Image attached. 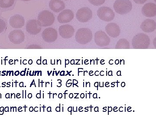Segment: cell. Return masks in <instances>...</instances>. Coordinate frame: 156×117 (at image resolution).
Masks as SVG:
<instances>
[{
  "label": "cell",
  "mask_w": 156,
  "mask_h": 117,
  "mask_svg": "<svg viewBox=\"0 0 156 117\" xmlns=\"http://www.w3.org/2000/svg\"><path fill=\"white\" fill-rule=\"evenodd\" d=\"M150 38L147 35L139 33L134 36L132 39V44L135 49H147L150 45Z\"/></svg>",
  "instance_id": "1"
},
{
  "label": "cell",
  "mask_w": 156,
  "mask_h": 117,
  "mask_svg": "<svg viewBox=\"0 0 156 117\" xmlns=\"http://www.w3.org/2000/svg\"><path fill=\"white\" fill-rule=\"evenodd\" d=\"M113 7L117 13L124 15L131 11L132 5L129 0H116L114 4Z\"/></svg>",
  "instance_id": "2"
},
{
  "label": "cell",
  "mask_w": 156,
  "mask_h": 117,
  "mask_svg": "<svg viewBox=\"0 0 156 117\" xmlns=\"http://www.w3.org/2000/svg\"><path fill=\"white\" fill-rule=\"evenodd\" d=\"M92 32L89 28L80 29L76 33V41L81 44H88L92 41Z\"/></svg>",
  "instance_id": "3"
},
{
  "label": "cell",
  "mask_w": 156,
  "mask_h": 117,
  "mask_svg": "<svg viewBox=\"0 0 156 117\" xmlns=\"http://www.w3.org/2000/svg\"><path fill=\"white\" fill-rule=\"evenodd\" d=\"M55 20L54 15L50 11L45 10L41 11L38 16V21L43 27L52 25Z\"/></svg>",
  "instance_id": "4"
},
{
  "label": "cell",
  "mask_w": 156,
  "mask_h": 117,
  "mask_svg": "<svg viewBox=\"0 0 156 117\" xmlns=\"http://www.w3.org/2000/svg\"><path fill=\"white\" fill-rule=\"evenodd\" d=\"M97 15L101 20L110 22L114 19L115 14L112 9L108 7H101L97 11Z\"/></svg>",
  "instance_id": "5"
},
{
  "label": "cell",
  "mask_w": 156,
  "mask_h": 117,
  "mask_svg": "<svg viewBox=\"0 0 156 117\" xmlns=\"http://www.w3.org/2000/svg\"><path fill=\"white\" fill-rule=\"evenodd\" d=\"M76 16L77 19L80 22H88L89 20L92 19V11L88 7H83L78 10Z\"/></svg>",
  "instance_id": "6"
},
{
  "label": "cell",
  "mask_w": 156,
  "mask_h": 117,
  "mask_svg": "<svg viewBox=\"0 0 156 117\" xmlns=\"http://www.w3.org/2000/svg\"><path fill=\"white\" fill-rule=\"evenodd\" d=\"M95 41L98 46L101 47L108 46L110 43V38L102 31H98L95 34Z\"/></svg>",
  "instance_id": "7"
},
{
  "label": "cell",
  "mask_w": 156,
  "mask_h": 117,
  "mask_svg": "<svg viewBox=\"0 0 156 117\" xmlns=\"http://www.w3.org/2000/svg\"><path fill=\"white\" fill-rule=\"evenodd\" d=\"M9 40L13 44H19L24 41L25 36L22 31L17 30L12 31L9 34Z\"/></svg>",
  "instance_id": "8"
},
{
  "label": "cell",
  "mask_w": 156,
  "mask_h": 117,
  "mask_svg": "<svg viewBox=\"0 0 156 117\" xmlns=\"http://www.w3.org/2000/svg\"><path fill=\"white\" fill-rule=\"evenodd\" d=\"M27 31L32 35L39 33L41 30V25L37 20H29L26 25Z\"/></svg>",
  "instance_id": "9"
},
{
  "label": "cell",
  "mask_w": 156,
  "mask_h": 117,
  "mask_svg": "<svg viewBox=\"0 0 156 117\" xmlns=\"http://www.w3.org/2000/svg\"><path fill=\"white\" fill-rule=\"evenodd\" d=\"M42 37L46 42L53 43L57 39V31L56 30L52 28L46 29L42 34Z\"/></svg>",
  "instance_id": "10"
},
{
  "label": "cell",
  "mask_w": 156,
  "mask_h": 117,
  "mask_svg": "<svg viewBox=\"0 0 156 117\" xmlns=\"http://www.w3.org/2000/svg\"><path fill=\"white\" fill-rule=\"evenodd\" d=\"M74 14L72 11L66 9L61 12L57 17L58 22L60 23H67L70 22L74 18Z\"/></svg>",
  "instance_id": "11"
},
{
  "label": "cell",
  "mask_w": 156,
  "mask_h": 117,
  "mask_svg": "<svg viewBox=\"0 0 156 117\" xmlns=\"http://www.w3.org/2000/svg\"><path fill=\"white\" fill-rule=\"evenodd\" d=\"M142 14L147 17H153L156 15V5L153 3L146 4L141 10Z\"/></svg>",
  "instance_id": "12"
},
{
  "label": "cell",
  "mask_w": 156,
  "mask_h": 117,
  "mask_svg": "<svg viewBox=\"0 0 156 117\" xmlns=\"http://www.w3.org/2000/svg\"><path fill=\"white\" fill-rule=\"evenodd\" d=\"M25 20L21 15L15 14L11 16L9 20L10 25L14 28H20L24 25Z\"/></svg>",
  "instance_id": "13"
},
{
  "label": "cell",
  "mask_w": 156,
  "mask_h": 117,
  "mask_svg": "<svg viewBox=\"0 0 156 117\" xmlns=\"http://www.w3.org/2000/svg\"><path fill=\"white\" fill-rule=\"evenodd\" d=\"M60 35L63 38L69 39L73 36L74 29L72 26L69 25H62L58 29Z\"/></svg>",
  "instance_id": "14"
},
{
  "label": "cell",
  "mask_w": 156,
  "mask_h": 117,
  "mask_svg": "<svg viewBox=\"0 0 156 117\" xmlns=\"http://www.w3.org/2000/svg\"><path fill=\"white\" fill-rule=\"evenodd\" d=\"M107 33L112 37L116 38L119 36L120 28L116 23H111L107 25L105 27Z\"/></svg>",
  "instance_id": "15"
},
{
  "label": "cell",
  "mask_w": 156,
  "mask_h": 117,
  "mask_svg": "<svg viewBox=\"0 0 156 117\" xmlns=\"http://www.w3.org/2000/svg\"><path fill=\"white\" fill-rule=\"evenodd\" d=\"M156 22L153 20L147 19L144 21L140 25V28L146 33H151L155 30Z\"/></svg>",
  "instance_id": "16"
},
{
  "label": "cell",
  "mask_w": 156,
  "mask_h": 117,
  "mask_svg": "<svg viewBox=\"0 0 156 117\" xmlns=\"http://www.w3.org/2000/svg\"><path fill=\"white\" fill-rule=\"evenodd\" d=\"M50 9L54 12L58 13L65 8L64 3L60 0H51L49 3Z\"/></svg>",
  "instance_id": "17"
},
{
  "label": "cell",
  "mask_w": 156,
  "mask_h": 117,
  "mask_svg": "<svg viewBox=\"0 0 156 117\" xmlns=\"http://www.w3.org/2000/svg\"><path fill=\"white\" fill-rule=\"evenodd\" d=\"M130 48V44L129 42L126 39H120L117 42L115 46L116 49H128Z\"/></svg>",
  "instance_id": "18"
},
{
  "label": "cell",
  "mask_w": 156,
  "mask_h": 117,
  "mask_svg": "<svg viewBox=\"0 0 156 117\" xmlns=\"http://www.w3.org/2000/svg\"><path fill=\"white\" fill-rule=\"evenodd\" d=\"M14 0H0V7L4 9L10 8L14 5Z\"/></svg>",
  "instance_id": "19"
},
{
  "label": "cell",
  "mask_w": 156,
  "mask_h": 117,
  "mask_svg": "<svg viewBox=\"0 0 156 117\" xmlns=\"http://www.w3.org/2000/svg\"><path fill=\"white\" fill-rule=\"evenodd\" d=\"M90 4L94 6H100L103 5L105 0H88Z\"/></svg>",
  "instance_id": "20"
},
{
  "label": "cell",
  "mask_w": 156,
  "mask_h": 117,
  "mask_svg": "<svg viewBox=\"0 0 156 117\" xmlns=\"http://www.w3.org/2000/svg\"><path fill=\"white\" fill-rule=\"evenodd\" d=\"M6 28L5 22L2 20L0 19V33L2 32Z\"/></svg>",
  "instance_id": "21"
},
{
  "label": "cell",
  "mask_w": 156,
  "mask_h": 117,
  "mask_svg": "<svg viewBox=\"0 0 156 117\" xmlns=\"http://www.w3.org/2000/svg\"><path fill=\"white\" fill-rule=\"evenodd\" d=\"M147 1V0H134V2L136 3V4H140V5L144 4Z\"/></svg>",
  "instance_id": "22"
},
{
  "label": "cell",
  "mask_w": 156,
  "mask_h": 117,
  "mask_svg": "<svg viewBox=\"0 0 156 117\" xmlns=\"http://www.w3.org/2000/svg\"><path fill=\"white\" fill-rule=\"evenodd\" d=\"M28 48H40V47H39V46H37L36 45H35V46H34L33 47H32V46H30L29 47H28Z\"/></svg>",
  "instance_id": "23"
},
{
  "label": "cell",
  "mask_w": 156,
  "mask_h": 117,
  "mask_svg": "<svg viewBox=\"0 0 156 117\" xmlns=\"http://www.w3.org/2000/svg\"><path fill=\"white\" fill-rule=\"evenodd\" d=\"M37 64L38 65L41 64V59H38V60H37Z\"/></svg>",
  "instance_id": "24"
},
{
  "label": "cell",
  "mask_w": 156,
  "mask_h": 117,
  "mask_svg": "<svg viewBox=\"0 0 156 117\" xmlns=\"http://www.w3.org/2000/svg\"><path fill=\"white\" fill-rule=\"evenodd\" d=\"M20 75L22 76H24L25 75V71H22L21 73H20Z\"/></svg>",
  "instance_id": "25"
},
{
  "label": "cell",
  "mask_w": 156,
  "mask_h": 117,
  "mask_svg": "<svg viewBox=\"0 0 156 117\" xmlns=\"http://www.w3.org/2000/svg\"><path fill=\"white\" fill-rule=\"evenodd\" d=\"M19 72L17 71L15 72V73H14V74H15V76H17L19 75Z\"/></svg>",
  "instance_id": "26"
},
{
  "label": "cell",
  "mask_w": 156,
  "mask_h": 117,
  "mask_svg": "<svg viewBox=\"0 0 156 117\" xmlns=\"http://www.w3.org/2000/svg\"><path fill=\"white\" fill-rule=\"evenodd\" d=\"M36 97L37 98H41V94H40V93H38V94H37Z\"/></svg>",
  "instance_id": "27"
},
{
  "label": "cell",
  "mask_w": 156,
  "mask_h": 117,
  "mask_svg": "<svg viewBox=\"0 0 156 117\" xmlns=\"http://www.w3.org/2000/svg\"><path fill=\"white\" fill-rule=\"evenodd\" d=\"M43 63L44 65L47 64V59H44L43 62Z\"/></svg>",
  "instance_id": "28"
},
{
  "label": "cell",
  "mask_w": 156,
  "mask_h": 117,
  "mask_svg": "<svg viewBox=\"0 0 156 117\" xmlns=\"http://www.w3.org/2000/svg\"><path fill=\"white\" fill-rule=\"evenodd\" d=\"M6 98H10V94L9 93H8V94H6L5 95Z\"/></svg>",
  "instance_id": "29"
},
{
  "label": "cell",
  "mask_w": 156,
  "mask_h": 117,
  "mask_svg": "<svg viewBox=\"0 0 156 117\" xmlns=\"http://www.w3.org/2000/svg\"><path fill=\"white\" fill-rule=\"evenodd\" d=\"M117 76H121V72L120 71H119L117 73Z\"/></svg>",
  "instance_id": "30"
},
{
  "label": "cell",
  "mask_w": 156,
  "mask_h": 117,
  "mask_svg": "<svg viewBox=\"0 0 156 117\" xmlns=\"http://www.w3.org/2000/svg\"><path fill=\"white\" fill-rule=\"evenodd\" d=\"M28 63H29V64H30V65L32 64V63H33L32 60L31 59H30V60H29V61H28Z\"/></svg>",
  "instance_id": "31"
},
{
  "label": "cell",
  "mask_w": 156,
  "mask_h": 117,
  "mask_svg": "<svg viewBox=\"0 0 156 117\" xmlns=\"http://www.w3.org/2000/svg\"><path fill=\"white\" fill-rule=\"evenodd\" d=\"M56 110L57 112H60V107H57V108H56Z\"/></svg>",
  "instance_id": "32"
},
{
  "label": "cell",
  "mask_w": 156,
  "mask_h": 117,
  "mask_svg": "<svg viewBox=\"0 0 156 117\" xmlns=\"http://www.w3.org/2000/svg\"><path fill=\"white\" fill-rule=\"evenodd\" d=\"M62 93H60V94H59V95H58V98H62Z\"/></svg>",
  "instance_id": "33"
},
{
  "label": "cell",
  "mask_w": 156,
  "mask_h": 117,
  "mask_svg": "<svg viewBox=\"0 0 156 117\" xmlns=\"http://www.w3.org/2000/svg\"><path fill=\"white\" fill-rule=\"evenodd\" d=\"M29 110H30V112L33 111V110H34L33 108L32 107H31L30 108Z\"/></svg>",
  "instance_id": "34"
},
{
  "label": "cell",
  "mask_w": 156,
  "mask_h": 117,
  "mask_svg": "<svg viewBox=\"0 0 156 117\" xmlns=\"http://www.w3.org/2000/svg\"><path fill=\"white\" fill-rule=\"evenodd\" d=\"M125 86H126V84H125V83H124V82H123L121 84V86L122 87H124Z\"/></svg>",
  "instance_id": "35"
},
{
  "label": "cell",
  "mask_w": 156,
  "mask_h": 117,
  "mask_svg": "<svg viewBox=\"0 0 156 117\" xmlns=\"http://www.w3.org/2000/svg\"><path fill=\"white\" fill-rule=\"evenodd\" d=\"M5 111L6 112H9V108L8 107H6L5 108Z\"/></svg>",
  "instance_id": "36"
},
{
  "label": "cell",
  "mask_w": 156,
  "mask_h": 117,
  "mask_svg": "<svg viewBox=\"0 0 156 117\" xmlns=\"http://www.w3.org/2000/svg\"><path fill=\"white\" fill-rule=\"evenodd\" d=\"M47 110H48V112H51V108L50 107H48V109H47Z\"/></svg>",
  "instance_id": "37"
},
{
  "label": "cell",
  "mask_w": 156,
  "mask_h": 117,
  "mask_svg": "<svg viewBox=\"0 0 156 117\" xmlns=\"http://www.w3.org/2000/svg\"><path fill=\"white\" fill-rule=\"evenodd\" d=\"M119 60H118V59H116V60H115V63L116 65L119 64Z\"/></svg>",
  "instance_id": "38"
},
{
  "label": "cell",
  "mask_w": 156,
  "mask_h": 117,
  "mask_svg": "<svg viewBox=\"0 0 156 117\" xmlns=\"http://www.w3.org/2000/svg\"><path fill=\"white\" fill-rule=\"evenodd\" d=\"M23 82H21V83H20L19 84L20 87H23Z\"/></svg>",
  "instance_id": "39"
},
{
  "label": "cell",
  "mask_w": 156,
  "mask_h": 117,
  "mask_svg": "<svg viewBox=\"0 0 156 117\" xmlns=\"http://www.w3.org/2000/svg\"><path fill=\"white\" fill-rule=\"evenodd\" d=\"M69 97L70 98H73V95L72 93H71V94H69Z\"/></svg>",
  "instance_id": "40"
},
{
  "label": "cell",
  "mask_w": 156,
  "mask_h": 117,
  "mask_svg": "<svg viewBox=\"0 0 156 117\" xmlns=\"http://www.w3.org/2000/svg\"><path fill=\"white\" fill-rule=\"evenodd\" d=\"M72 110V108L71 107H70L68 109V111L69 112H71Z\"/></svg>",
  "instance_id": "41"
},
{
  "label": "cell",
  "mask_w": 156,
  "mask_h": 117,
  "mask_svg": "<svg viewBox=\"0 0 156 117\" xmlns=\"http://www.w3.org/2000/svg\"><path fill=\"white\" fill-rule=\"evenodd\" d=\"M34 110L35 112H38V108L37 107H36L34 109Z\"/></svg>",
  "instance_id": "42"
},
{
  "label": "cell",
  "mask_w": 156,
  "mask_h": 117,
  "mask_svg": "<svg viewBox=\"0 0 156 117\" xmlns=\"http://www.w3.org/2000/svg\"><path fill=\"white\" fill-rule=\"evenodd\" d=\"M28 97L29 98H31L32 97V95L31 93H29V94H28Z\"/></svg>",
  "instance_id": "43"
},
{
  "label": "cell",
  "mask_w": 156,
  "mask_h": 117,
  "mask_svg": "<svg viewBox=\"0 0 156 117\" xmlns=\"http://www.w3.org/2000/svg\"><path fill=\"white\" fill-rule=\"evenodd\" d=\"M94 110H95V112H98V107H95V109H94Z\"/></svg>",
  "instance_id": "44"
},
{
  "label": "cell",
  "mask_w": 156,
  "mask_h": 117,
  "mask_svg": "<svg viewBox=\"0 0 156 117\" xmlns=\"http://www.w3.org/2000/svg\"><path fill=\"white\" fill-rule=\"evenodd\" d=\"M69 61L68 59H67V60H66V65L68 64L69 63Z\"/></svg>",
  "instance_id": "45"
},
{
  "label": "cell",
  "mask_w": 156,
  "mask_h": 117,
  "mask_svg": "<svg viewBox=\"0 0 156 117\" xmlns=\"http://www.w3.org/2000/svg\"><path fill=\"white\" fill-rule=\"evenodd\" d=\"M4 107H1V108H0V112H3V111H4Z\"/></svg>",
  "instance_id": "46"
},
{
  "label": "cell",
  "mask_w": 156,
  "mask_h": 117,
  "mask_svg": "<svg viewBox=\"0 0 156 117\" xmlns=\"http://www.w3.org/2000/svg\"><path fill=\"white\" fill-rule=\"evenodd\" d=\"M112 71H109L108 73V75L109 76H112Z\"/></svg>",
  "instance_id": "47"
},
{
  "label": "cell",
  "mask_w": 156,
  "mask_h": 117,
  "mask_svg": "<svg viewBox=\"0 0 156 117\" xmlns=\"http://www.w3.org/2000/svg\"><path fill=\"white\" fill-rule=\"evenodd\" d=\"M64 71H62L61 72V73H60V75L62 76H64Z\"/></svg>",
  "instance_id": "48"
},
{
  "label": "cell",
  "mask_w": 156,
  "mask_h": 117,
  "mask_svg": "<svg viewBox=\"0 0 156 117\" xmlns=\"http://www.w3.org/2000/svg\"><path fill=\"white\" fill-rule=\"evenodd\" d=\"M93 98H97V94H96V93H95V94H94V95H93Z\"/></svg>",
  "instance_id": "49"
},
{
  "label": "cell",
  "mask_w": 156,
  "mask_h": 117,
  "mask_svg": "<svg viewBox=\"0 0 156 117\" xmlns=\"http://www.w3.org/2000/svg\"><path fill=\"white\" fill-rule=\"evenodd\" d=\"M80 97L81 98H84V94H83V93H82V94H81V95H80Z\"/></svg>",
  "instance_id": "50"
},
{
  "label": "cell",
  "mask_w": 156,
  "mask_h": 117,
  "mask_svg": "<svg viewBox=\"0 0 156 117\" xmlns=\"http://www.w3.org/2000/svg\"><path fill=\"white\" fill-rule=\"evenodd\" d=\"M94 86H95V87H97L98 86V83H95V84H94Z\"/></svg>",
  "instance_id": "51"
},
{
  "label": "cell",
  "mask_w": 156,
  "mask_h": 117,
  "mask_svg": "<svg viewBox=\"0 0 156 117\" xmlns=\"http://www.w3.org/2000/svg\"><path fill=\"white\" fill-rule=\"evenodd\" d=\"M112 111V107H109L108 108V112H111Z\"/></svg>",
  "instance_id": "52"
},
{
  "label": "cell",
  "mask_w": 156,
  "mask_h": 117,
  "mask_svg": "<svg viewBox=\"0 0 156 117\" xmlns=\"http://www.w3.org/2000/svg\"><path fill=\"white\" fill-rule=\"evenodd\" d=\"M27 60L26 59H25V60H23V64H27V63H26V62H27Z\"/></svg>",
  "instance_id": "53"
},
{
  "label": "cell",
  "mask_w": 156,
  "mask_h": 117,
  "mask_svg": "<svg viewBox=\"0 0 156 117\" xmlns=\"http://www.w3.org/2000/svg\"><path fill=\"white\" fill-rule=\"evenodd\" d=\"M22 1H30V0H22Z\"/></svg>",
  "instance_id": "54"
},
{
  "label": "cell",
  "mask_w": 156,
  "mask_h": 117,
  "mask_svg": "<svg viewBox=\"0 0 156 117\" xmlns=\"http://www.w3.org/2000/svg\"><path fill=\"white\" fill-rule=\"evenodd\" d=\"M0 75H1V72H0Z\"/></svg>",
  "instance_id": "55"
},
{
  "label": "cell",
  "mask_w": 156,
  "mask_h": 117,
  "mask_svg": "<svg viewBox=\"0 0 156 117\" xmlns=\"http://www.w3.org/2000/svg\"><path fill=\"white\" fill-rule=\"evenodd\" d=\"M64 1H68V0H64Z\"/></svg>",
  "instance_id": "56"
}]
</instances>
